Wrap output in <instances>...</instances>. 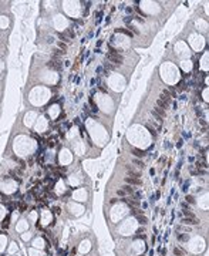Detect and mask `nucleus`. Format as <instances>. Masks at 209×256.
Here are the masks:
<instances>
[{
    "mask_svg": "<svg viewBox=\"0 0 209 256\" xmlns=\"http://www.w3.org/2000/svg\"><path fill=\"white\" fill-rule=\"evenodd\" d=\"M107 60H108V63H114L117 65H119V64H122V55L119 53H108L107 54Z\"/></svg>",
    "mask_w": 209,
    "mask_h": 256,
    "instance_id": "nucleus-1",
    "label": "nucleus"
},
{
    "mask_svg": "<svg viewBox=\"0 0 209 256\" xmlns=\"http://www.w3.org/2000/svg\"><path fill=\"white\" fill-rule=\"evenodd\" d=\"M127 169H128V175L131 176V178H138V179H141V176H142V174L139 172V171H135V169H132L129 165H127Z\"/></svg>",
    "mask_w": 209,
    "mask_h": 256,
    "instance_id": "nucleus-2",
    "label": "nucleus"
},
{
    "mask_svg": "<svg viewBox=\"0 0 209 256\" xmlns=\"http://www.w3.org/2000/svg\"><path fill=\"white\" fill-rule=\"evenodd\" d=\"M48 67H51V68H55V70H61V67H63V64H61V61H60V60H57V58H54V60H51V61H48Z\"/></svg>",
    "mask_w": 209,
    "mask_h": 256,
    "instance_id": "nucleus-3",
    "label": "nucleus"
},
{
    "mask_svg": "<svg viewBox=\"0 0 209 256\" xmlns=\"http://www.w3.org/2000/svg\"><path fill=\"white\" fill-rule=\"evenodd\" d=\"M125 182L129 183V185H142V181L138 179V178H131V176H127L125 178Z\"/></svg>",
    "mask_w": 209,
    "mask_h": 256,
    "instance_id": "nucleus-4",
    "label": "nucleus"
},
{
    "mask_svg": "<svg viewBox=\"0 0 209 256\" xmlns=\"http://www.w3.org/2000/svg\"><path fill=\"white\" fill-rule=\"evenodd\" d=\"M182 223H186V225H199V219H196V218H185V219H182Z\"/></svg>",
    "mask_w": 209,
    "mask_h": 256,
    "instance_id": "nucleus-5",
    "label": "nucleus"
},
{
    "mask_svg": "<svg viewBox=\"0 0 209 256\" xmlns=\"http://www.w3.org/2000/svg\"><path fill=\"white\" fill-rule=\"evenodd\" d=\"M131 152H132V155L138 156V158H142V156H145V151H142V149H138V148H132V149H131Z\"/></svg>",
    "mask_w": 209,
    "mask_h": 256,
    "instance_id": "nucleus-6",
    "label": "nucleus"
},
{
    "mask_svg": "<svg viewBox=\"0 0 209 256\" xmlns=\"http://www.w3.org/2000/svg\"><path fill=\"white\" fill-rule=\"evenodd\" d=\"M122 191L125 192V193H131V195H132L134 191H135V188L131 186V185H124V186H122Z\"/></svg>",
    "mask_w": 209,
    "mask_h": 256,
    "instance_id": "nucleus-7",
    "label": "nucleus"
},
{
    "mask_svg": "<svg viewBox=\"0 0 209 256\" xmlns=\"http://www.w3.org/2000/svg\"><path fill=\"white\" fill-rule=\"evenodd\" d=\"M115 33H124V34H127V36H132V33L131 31H128V30H125V28H122V27H118V28H115Z\"/></svg>",
    "mask_w": 209,
    "mask_h": 256,
    "instance_id": "nucleus-8",
    "label": "nucleus"
},
{
    "mask_svg": "<svg viewBox=\"0 0 209 256\" xmlns=\"http://www.w3.org/2000/svg\"><path fill=\"white\" fill-rule=\"evenodd\" d=\"M64 54H65V53H64V51H61L60 48H55V50H53V55H54V57H61V55H64Z\"/></svg>",
    "mask_w": 209,
    "mask_h": 256,
    "instance_id": "nucleus-9",
    "label": "nucleus"
},
{
    "mask_svg": "<svg viewBox=\"0 0 209 256\" xmlns=\"http://www.w3.org/2000/svg\"><path fill=\"white\" fill-rule=\"evenodd\" d=\"M138 220H139V223H142V225H146V223H148V218H145L144 215H138Z\"/></svg>",
    "mask_w": 209,
    "mask_h": 256,
    "instance_id": "nucleus-10",
    "label": "nucleus"
},
{
    "mask_svg": "<svg viewBox=\"0 0 209 256\" xmlns=\"http://www.w3.org/2000/svg\"><path fill=\"white\" fill-rule=\"evenodd\" d=\"M173 253H175L176 256H183V253H185V252H183L182 249H178V247H175V249H173Z\"/></svg>",
    "mask_w": 209,
    "mask_h": 256,
    "instance_id": "nucleus-11",
    "label": "nucleus"
},
{
    "mask_svg": "<svg viewBox=\"0 0 209 256\" xmlns=\"http://www.w3.org/2000/svg\"><path fill=\"white\" fill-rule=\"evenodd\" d=\"M155 112H158V115H159V117H165V111L162 110V108H159V107H156V108H155Z\"/></svg>",
    "mask_w": 209,
    "mask_h": 256,
    "instance_id": "nucleus-12",
    "label": "nucleus"
},
{
    "mask_svg": "<svg viewBox=\"0 0 209 256\" xmlns=\"http://www.w3.org/2000/svg\"><path fill=\"white\" fill-rule=\"evenodd\" d=\"M156 107H159V108H168V105H166L165 102H162L161 100L156 101Z\"/></svg>",
    "mask_w": 209,
    "mask_h": 256,
    "instance_id": "nucleus-13",
    "label": "nucleus"
},
{
    "mask_svg": "<svg viewBox=\"0 0 209 256\" xmlns=\"http://www.w3.org/2000/svg\"><path fill=\"white\" fill-rule=\"evenodd\" d=\"M58 37H60L61 43H64V41H65V43H70V38H68L67 36H64V34H58Z\"/></svg>",
    "mask_w": 209,
    "mask_h": 256,
    "instance_id": "nucleus-14",
    "label": "nucleus"
},
{
    "mask_svg": "<svg viewBox=\"0 0 209 256\" xmlns=\"http://www.w3.org/2000/svg\"><path fill=\"white\" fill-rule=\"evenodd\" d=\"M58 47H60V50L64 51V53L67 51V44H64V43H61V41H58Z\"/></svg>",
    "mask_w": 209,
    "mask_h": 256,
    "instance_id": "nucleus-15",
    "label": "nucleus"
},
{
    "mask_svg": "<svg viewBox=\"0 0 209 256\" xmlns=\"http://www.w3.org/2000/svg\"><path fill=\"white\" fill-rule=\"evenodd\" d=\"M134 164L138 165L139 168H144V166H145V165H144V162H142L141 159H134Z\"/></svg>",
    "mask_w": 209,
    "mask_h": 256,
    "instance_id": "nucleus-16",
    "label": "nucleus"
},
{
    "mask_svg": "<svg viewBox=\"0 0 209 256\" xmlns=\"http://www.w3.org/2000/svg\"><path fill=\"white\" fill-rule=\"evenodd\" d=\"M131 213H132V215H136V216H138V215H142V210H141V209H138V208H135V209H132V210H131Z\"/></svg>",
    "mask_w": 209,
    "mask_h": 256,
    "instance_id": "nucleus-17",
    "label": "nucleus"
},
{
    "mask_svg": "<svg viewBox=\"0 0 209 256\" xmlns=\"http://www.w3.org/2000/svg\"><path fill=\"white\" fill-rule=\"evenodd\" d=\"M67 34L71 37V38H74V37H75V33H74L73 28H67Z\"/></svg>",
    "mask_w": 209,
    "mask_h": 256,
    "instance_id": "nucleus-18",
    "label": "nucleus"
},
{
    "mask_svg": "<svg viewBox=\"0 0 209 256\" xmlns=\"http://www.w3.org/2000/svg\"><path fill=\"white\" fill-rule=\"evenodd\" d=\"M186 202H189V203H195V198H193L192 195H188V196H186Z\"/></svg>",
    "mask_w": 209,
    "mask_h": 256,
    "instance_id": "nucleus-19",
    "label": "nucleus"
},
{
    "mask_svg": "<svg viewBox=\"0 0 209 256\" xmlns=\"http://www.w3.org/2000/svg\"><path fill=\"white\" fill-rule=\"evenodd\" d=\"M183 213H185V215H186L188 218H195V215H193V212H191V210H185Z\"/></svg>",
    "mask_w": 209,
    "mask_h": 256,
    "instance_id": "nucleus-20",
    "label": "nucleus"
},
{
    "mask_svg": "<svg viewBox=\"0 0 209 256\" xmlns=\"http://www.w3.org/2000/svg\"><path fill=\"white\" fill-rule=\"evenodd\" d=\"M105 68H107V70H109V68H111V70H114V65H112V64H109L108 61H107V63H105Z\"/></svg>",
    "mask_w": 209,
    "mask_h": 256,
    "instance_id": "nucleus-21",
    "label": "nucleus"
},
{
    "mask_svg": "<svg viewBox=\"0 0 209 256\" xmlns=\"http://www.w3.org/2000/svg\"><path fill=\"white\" fill-rule=\"evenodd\" d=\"M146 128H148V129L151 131V134H152V135H155V129H154V128H152V127H151L149 124H146Z\"/></svg>",
    "mask_w": 209,
    "mask_h": 256,
    "instance_id": "nucleus-22",
    "label": "nucleus"
},
{
    "mask_svg": "<svg viewBox=\"0 0 209 256\" xmlns=\"http://www.w3.org/2000/svg\"><path fill=\"white\" fill-rule=\"evenodd\" d=\"M9 226V216L6 218V220H4V223H3V228H7Z\"/></svg>",
    "mask_w": 209,
    "mask_h": 256,
    "instance_id": "nucleus-23",
    "label": "nucleus"
},
{
    "mask_svg": "<svg viewBox=\"0 0 209 256\" xmlns=\"http://www.w3.org/2000/svg\"><path fill=\"white\" fill-rule=\"evenodd\" d=\"M129 28H131V30H132V31H134L135 34H139V31H138V28H136V27H134V26H131V27H129Z\"/></svg>",
    "mask_w": 209,
    "mask_h": 256,
    "instance_id": "nucleus-24",
    "label": "nucleus"
},
{
    "mask_svg": "<svg viewBox=\"0 0 209 256\" xmlns=\"http://www.w3.org/2000/svg\"><path fill=\"white\" fill-rule=\"evenodd\" d=\"M117 193H118L119 196H124V195H125V192L122 191V189H118V191H117Z\"/></svg>",
    "mask_w": 209,
    "mask_h": 256,
    "instance_id": "nucleus-25",
    "label": "nucleus"
},
{
    "mask_svg": "<svg viewBox=\"0 0 209 256\" xmlns=\"http://www.w3.org/2000/svg\"><path fill=\"white\" fill-rule=\"evenodd\" d=\"M18 209H20V212H23V210L26 209V203H21V206H20Z\"/></svg>",
    "mask_w": 209,
    "mask_h": 256,
    "instance_id": "nucleus-26",
    "label": "nucleus"
}]
</instances>
